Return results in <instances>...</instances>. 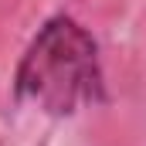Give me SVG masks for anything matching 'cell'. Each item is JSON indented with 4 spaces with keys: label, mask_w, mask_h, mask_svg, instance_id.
Here are the masks:
<instances>
[{
    "label": "cell",
    "mask_w": 146,
    "mask_h": 146,
    "mask_svg": "<svg viewBox=\"0 0 146 146\" xmlns=\"http://www.w3.org/2000/svg\"><path fill=\"white\" fill-rule=\"evenodd\" d=\"M14 99L65 119L109 102L99 41L72 14H51L14 68Z\"/></svg>",
    "instance_id": "6da1fadb"
}]
</instances>
